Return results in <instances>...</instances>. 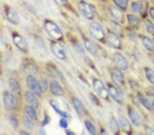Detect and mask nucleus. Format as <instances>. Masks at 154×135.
<instances>
[{"instance_id": "19", "label": "nucleus", "mask_w": 154, "mask_h": 135, "mask_svg": "<svg viewBox=\"0 0 154 135\" xmlns=\"http://www.w3.org/2000/svg\"><path fill=\"white\" fill-rule=\"evenodd\" d=\"M73 105L74 109L76 111L77 113L79 115H83L85 113V107L83 103L78 98H74L73 99Z\"/></svg>"}, {"instance_id": "43", "label": "nucleus", "mask_w": 154, "mask_h": 135, "mask_svg": "<svg viewBox=\"0 0 154 135\" xmlns=\"http://www.w3.org/2000/svg\"><path fill=\"white\" fill-rule=\"evenodd\" d=\"M65 133H66V134H69V135H71V134H75V133H74V132H73L71 131H69V130H66V131H65Z\"/></svg>"}, {"instance_id": "16", "label": "nucleus", "mask_w": 154, "mask_h": 135, "mask_svg": "<svg viewBox=\"0 0 154 135\" xmlns=\"http://www.w3.org/2000/svg\"><path fill=\"white\" fill-rule=\"evenodd\" d=\"M25 98H26V100L27 102L30 105V106L33 107L37 109L38 107V101L37 98L36 97V94H34L32 92L30 91H27L25 94Z\"/></svg>"}, {"instance_id": "44", "label": "nucleus", "mask_w": 154, "mask_h": 135, "mask_svg": "<svg viewBox=\"0 0 154 135\" xmlns=\"http://www.w3.org/2000/svg\"><path fill=\"white\" fill-rule=\"evenodd\" d=\"M20 134H29L28 132H25V131H21L20 132Z\"/></svg>"}, {"instance_id": "45", "label": "nucleus", "mask_w": 154, "mask_h": 135, "mask_svg": "<svg viewBox=\"0 0 154 135\" xmlns=\"http://www.w3.org/2000/svg\"><path fill=\"white\" fill-rule=\"evenodd\" d=\"M153 66H154V60H153Z\"/></svg>"}, {"instance_id": "17", "label": "nucleus", "mask_w": 154, "mask_h": 135, "mask_svg": "<svg viewBox=\"0 0 154 135\" xmlns=\"http://www.w3.org/2000/svg\"><path fill=\"white\" fill-rule=\"evenodd\" d=\"M119 125L123 132L127 134L131 133V126L130 122L125 117L120 116L119 118Z\"/></svg>"}, {"instance_id": "15", "label": "nucleus", "mask_w": 154, "mask_h": 135, "mask_svg": "<svg viewBox=\"0 0 154 135\" xmlns=\"http://www.w3.org/2000/svg\"><path fill=\"white\" fill-rule=\"evenodd\" d=\"M110 13L112 18L115 19V21L119 22H123L124 21V15L122 12V10L118 7L115 6H110Z\"/></svg>"}, {"instance_id": "37", "label": "nucleus", "mask_w": 154, "mask_h": 135, "mask_svg": "<svg viewBox=\"0 0 154 135\" xmlns=\"http://www.w3.org/2000/svg\"><path fill=\"white\" fill-rule=\"evenodd\" d=\"M89 97H90L91 100L92 102H93V103H94V104H96V105H99V102L98 101V99L96 98L95 95H94L93 94H90V95H89Z\"/></svg>"}, {"instance_id": "23", "label": "nucleus", "mask_w": 154, "mask_h": 135, "mask_svg": "<svg viewBox=\"0 0 154 135\" xmlns=\"http://www.w3.org/2000/svg\"><path fill=\"white\" fill-rule=\"evenodd\" d=\"M50 104L51 106L52 107V108L54 109V110L57 113L59 114L60 115H61L63 117H64V118L66 119H70L71 118V115H69L68 113H66L65 111H63V110H62L60 109V107L58 106V104H57V102L55 101H51L50 102Z\"/></svg>"}, {"instance_id": "4", "label": "nucleus", "mask_w": 154, "mask_h": 135, "mask_svg": "<svg viewBox=\"0 0 154 135\" xmlns=\"http://www.w3.org/2000/svg\"><path fill=\"white\" fill-rule=\"evenodd\" d=\"M93 89L99 97L103 100H107L109 97L108 90H106L105 85L101 81L95 79L93 83Z\"/></svg>"}, {"instance_id": "25", "label": "nucleus", "mask_w": 154, "mask_h": 135, "mask_svg": "<svg viewBox=\"0 0 154 135\" xmlns=\"http://www.w3.org/2000/svg\"><path fill=\"white\" fill-rule=\"evenodd\" d=\"M128 21L130 25L134 28H138L140 25V21L139 19L134 14H128Z\"/></svg>"}, {"instance_id": "26", "label": "nucleus", "mask_w": 154, "mask_h": 135, "mask_svg": "<svg viewBox=\"0 0 154 135\" xmlns=\"http://www.w3.org/2000/svg\"><path fill=\"white\" fill-rule=\"evenodd\" d=\"M138 99L139 101H140V102L142 104L143 106H144V107H145L146 109H147L148 110H151L152 107L151 106L149 100L143 94H140L138 95Z\"/></svg>"}, {"instance_id": "32", "label": "nucleus", "mask_w": 154, "mask_h": 135, "mask_svg": "<svg viewBox=\"0 0 154 135\" xmlns=\"http://www.w3.org/2000/svg\"><path fill=\"white\" fill-rule=\"evenodd\" d=\"M84 124H85L86 129L88 130V131L90 132L91 134H96V133H97L96 128L95 126H94V124H93V123L87 120V121L84 122Z\"/></svg>"}, {"instance_id": "14", "label": "nucleus", "mask_w": 154, "mask_h": 135, "mask_svg": "<svg viewBox=\"0 0 154 135\" xmlns=\"http://www.w3.org/2000/svg\"><path fill=\"white\" fill-rule=\"evenodd\" d=\"M128 114L130 117V120L132 124L136 126H140L142 124V119L140 116V115L138 113L135 109L132 108H130L128 110Z\"/></svg>"}, {"instance_id": "46", "label": "nucleus", "mask_w": 154, "mask_h": 135, "mask_svg": "<svg viewBox=\"0 0 154 135\" xmlns=\"http://www.w3.org/2000/svg\"><path fill=\"white\" fill-rule=\"evenodd\" d=\"M153 1H154V0H153Z\"/></svg>"}, {"instance_id": "28", "label": "nucleus", "mask_w": 154, "mask_h": 135, "mask_svg": "<svg viewBox=\"0 0 154 135\" xmlns=\"http://www.w3.org/2000/svg\"><path fill=\"white\" fill-rule=\"evenodd\" d=\"M131 10H132L134 13L139 14L140 13L141 11L143 10V5L141 1H134L131 4Z\"/></svg>"}, {"instance_id": "42", "label": "nucleus", "mask_w": 154, "mask_h": 135, "mask_svg": "<svg viewBox=\"0 0 154 135\" xmlns=\"http://www.w3.org/2000/svg\"><path fill=\"white\" fill-rule=\"evenodd\" d=\"M49 122V117L47 116V117H45V119H44V122H43V123H42V124H42V126H45L46 124H48Z\"/></svg>"}, {"instance_id": "13", "label": "nucleus", "mask_w": 154, "mask_h": 135, "mask_svg": "<svg viewBox=\"0 0 154 135\" xmlns=\"http://www.w3.org/2000/svg\"><path fill=\"white\" fill-rule=\"evenodd\" d=\"M6 14L7 19H8V20L11 22L12 24L17 25H19L20 23L21 18H20L19 13L15 10L12 8L8 9Z\"/></svg>"}, {"instance_id": "8", "label": "nucleus", "mask_w": 154, "mask_h": 135, "mask_svg": "<svg viewBox=\"0 0 154 135\" xmlns=\"http://www.w3.org/2000/svg\"><path fill=\"white\" fill-rule=\"evenodd\" d=\"M13 43L20 51L24 53H27L28 51V44L26 39L23 36L19 34H14L12 36Z\"/></svg>"}, {"instance_id": "40", "label": "nucleus", "mask_w": 154, "mask_h": 135, "mask_svg": "<svg viewBox=\"0 0 154 135\" xmlns=\"http://www.w3.org/2000/svg\"><path fill=\"white\" fill-rule=\"evenodd\" d=\"M149 100L151 106L152 107V109H154V95H150L149 98H148Z\"/></svg>"}, {"instance_id": "10", "label": "nucleus", "mask_w": 154, "mask_h": 135, "mask_svg": "<svg viewBox=\"0 0 154 135\" xmlns=\"http://www.w3.org/2000/svg\"><path fill=\"white\" fill-rule=\"evenodd\" d=\"M112 81L116 87H122L124 85V76L121 70L118 68H113L110 73Z\"/></svg>"}, {"instance_id": "33", "label": "nucleus", "mask_w": 154, "mask_h": 135, "mask_svg": "<svg viewBox=\"0 0 154 135\" xmlns=\"http://www.w3.org/2000/svg\"><path fill=\"white\" fill-rule=\"evenodd\" d=\"M145 28L147 32L151 35H154V25L150 20L145 21Z\"/></svg>"}, {"instance_id": "30", "label": "nucleus", "mask_w": 154, "mask_h": 135, "mask_svg": "<svg viewBox=\"0 0 154 135\" xmlns=\"http://www.w3.org/2000/svg\"><path fill=\"white\" fill-rule=\"evenodd\" d=\"M145 75L147 80L154 85V71L150 68H145Z\"/></svg>"}, {"instance_id": "2", "label": "nucleus", "mask_w": 154, "mask_h": 135, "mask_svg": "<svg viewBox=\"0 0 154 135\" xmlns=\"http://www.w3.org/2000/svg\"><path fill=\"white\" fill-rule=\"evenodd\" d=\"M89 32L94 38L98 41H103L106 39V34L100 24L93 22L89 26Z\"/></svg>"}, {"instance_id": "7", "label": "nucleus", "mask_w": 154, "mask_h": 135, "mask_svg": "<svg viewBox=\"0 0 154 135\" xmlns=\"http://www.w3.org/2000/svg\"><path fill=\"white\" fill-rule=\"evenodd\" d=\"M26 83L28 87L34 94H35L37 96H41L43 92H42L41 86H40V82L36 80L35 77L32 75H29L27 77Z\"/></svg>"}, {"instance_id": "3", "label": "nucleus", "mask_w": 154, "mask_h": 135, "mask_svg": "<svg viewBox=\"0 0 154 135\" xmlns=\"http://www.w3.org/2000/svg\"><path fill=\"white\" fill-rule=\"evenodd\" d=\"M79 9L81 14L88 20H93L95 18V10L94 8L86 2L81 1L79 3Z\"/></svg>"}, {"instance_id": "12", "label": "nucleus", "mask_w": 154, "mask_h": 135, "mask_svg": "<svg viewBox=\"0 0 154 135\" xmlns=\"http://www.w3.org/2000/svg\"><path fill=\"white\" fill-rule=\"evenodd\" d=\"M108 92L109 95L115 100L119 104H121L123 102V96L121 92H119L117 89V87L113 85H108Z\"/></svg>"}, {"instance_id": "36", "label": "nucleus", "mask_w": 154, "mask_h": 135, "mask_svg": "<svg viewBox=\"0 0 154 135\" xmlns=\"http://www.w3.org/2000/svg\"><path fill=\"white\" fill-rule=\"evenodd\" d=\"M59 125H60V126L61 128H63L66 129V128H67V127H68L67 120H66V118L63 117V118H62L60 120Z\"/></svg>"}, {"instance_id": "1", "label": "nucleus", "mask_w": 154, "mask_h": 135, "mask_svg": "<svg viewBox=\"0 0 154 135\" xmlns=\"http://www.w3.org/2000/svg\"><path fill=\"white\" fill-rule=\"evenodd\" d=\"M44 28L48 35L55 40H60L63 35L61 29L53 21L48 20L45 22Z\"/></svg>"}, {"instance_id": "24", "label": "nucleus", "mask_w": 154, "mask_h": 135, "mask_svg": "<svg viewBox=\"0 0 154 135\" xmlns=\"http://www.w3.org/2000/svg\"><path fill=\"white\" fill-rule=\"evenodd\" d=\"M25 110L28 117H29L32 120H36L38 118V115L35 110V108L30 106V105H27L25 107Z\"/></svg>"}, {"instance_id": "35", "label": "nucleus", "mask_w": 154, "mask_h": 135, "mask_svg": "<svg viewBox=\"0 0 154 135\" xmlns=\"http://www.w3.org/2000/svg\"><path fill=\"white\" fill-rule=\"evenodd\" d=\"M10 122H11V126L14 129H16L18 127V120H17L16 116L14 115H11L10 116Z\"/></svg>"}, {"instance_id": "39", "label": "nucleus", "mask_w": 154, "mask_h": 135, "mask_svg": "<svg viewBox=\"0 0 154 135\" xmlns=\"http://www.w3.org/2000/svg\"><path fill=\"white\" fill-rule=\"evenodd\" d=\"M56 3L60 6H64L67 3V0H54Z\"/></svg>"}, {"instance_id": "11", "label": "nucleus", "mask_w": 154, "mask_h": 135, "mask_svg": "<svg viewBox=\"0 0 154 135\" xmlns=\"http://www.w3.org/2000/svg\"><path fill=\"white\" fill-rule=\"evenodd\" d=\"M114 63H115L116 67L121 70H126L128 68V63L126 58L122 54L116 53L113 57Z\"/></svg>"}, {"instance_id": "34", "label": "nucleus", "mask_w": 154, "mask_h": 135, "mask_svg": "<svg viewBox=\"0 0 154 135\" xmlns=\"http://www.w3.org/2000/svg\"><path fill=\"white\" fill-rule=\"evenodd\" d=\"M40 82V86H41V89L42 92H45L48 89V87H49V84H48V81H47L45 78H43V79L41 80V81Z\"/></svg>"}, {"instance_id": "5", "label": "nucleus", "mask_w": 154, "mask_h": 135, "mask_svg": "<svg viewBox=\"0 0 154 135\" xmlns=\"http://www.w3.org/2000/svg\"><path fill=\"white\" fill-rule=\"evenodd\" d=\"M50 48L52 53L54 54V56H56L59 60H64L66 57V53L65 48L64 46L61 45L60 43L58 42H53L51 44Z\"/></svg>"}, {"instance_id": "22", "label": "nucleus", "mask_w": 154, "mask_h": 135, "mask_svg": "<svg viewBox=\"0 0 154 135\" xmlns=\"http://www.w3.org/2000/svg\"><path fill=\"white\" fill-rule=\"evenodd\" d=\"M142 45L145 49L149 51H154V43L153 40L147 36H144L142 38Z\"/></svg>"}, {"instance_id": "38", "label": "nucleus", "mask_w": 154, "mask_h": 135, "mask_svg": "<svg viewBox=\"0 0 154 135\" xmlns=\"http://www.w3.org/2000/svg\"><path fill=\"white\" fill-rule=\"evenodd\" d=\"M145 132L148 134H154V129L151 128L150 127H145Z\"/></svg>"}, {"instance_id": "29", "label": "nucleus", "mask_w": 154, "mask_h": 135, "mask_svg": "<svg viewBox=\"0 0 154 135\" xmlns=\"http://www.w3.org/2000/svg\"><path fill=\"white\" fill-rule=\"evenodd\" d=\"M116 6L121 10H125L128 8V0H113Z\"/></svg>"}, {"instance_id": "6", "label": "nucleus", "mask_w": 154, "mask_h": 135, "mask_svg": "<svg viewBox=\"0 0 154 135\" xmlns=\"http://www.w3.org/2000/svg\"><path fill=\"white\" fill-rule=\"evenodd\" d=\"M18 100L12 92H6L4 95V104L5 109L12 110L17 107Z\"/></svg>"}, {"instance_id": "27", "label": "nucleus", "mask_w": 154, "mask_h": 135, "mask_svg": "<svg viewBox=\"0 0 154 135\" xmlns=\"http://www.w3.org/2000/svg\"><path fill=\"white\" fill-rule=\"evenodd\" d=\"M109 127L114 134H118L119 132V125L114 117H111L109 121Z\"/></svg>"}, {"instance_id": "41", "label": "nucleus", "mask_w": 154, "mask_h": 135, "mask_svg": "<svg viewBox=\"0 0 154 135\" xmlns=\"http://www.w3.org/2000/svg\"><path fill=\"white\" fill-rule=\"evenodd\" d=\"M149 14H150V16L151 18L153 19V21H154V8H151L149 10Z\"/></svg>"}, {"instance_id": "9", "label": "nucleus", "mask_w": 154, "mask_h": 135, "mask_svg": "<svg viewBox=\"0 0 154 135\" xmlns=\"http://www.w3.org/2000/svg\"><path fill=\"white\" fill-rule=\"evenodd\" d=\"M106 43L110 47L116 49H120L121 47V40L115 33L108 32L106 36Z\"/></svg>"}, {"instance_id": "21", "label": "nucleus", "mask_w": 154, "mask_h": 135, "mask_svg": "<svg viewBox=\"0 0 154 135\" xmlns=\"http://www.w3.org/2000/svg\"><path fill=\"white\" fill-rule=\"evenodd\" d=\"M9 87L11 92L14 94H19L21 92V87L19 83L14 78H11L9 80Z\"/></svg>"}, {"instance_id": "18", "label": "nucleus", "mask_w": 154, "mask_h": 135, "mask_svg": "<svg viewBox=\"0 0 154 135\" xmlns=\"http://www.w3.org/2000/svg\"><path fill=\"white\" fill-rule=\"evenodd\" d=\"M50 90L52 94L56 96H63L64 91L58 82L54 81L50 84Z\"/></svg>"}, {"instance_id": "20", "label": "nucleus", "mask_w": 154, "mask_h": 135, "mask_svg": "<svg viewBox=\"0 0 154 135\" xmlns=\"http://www.w3.org/2000/svg\"><path fill=\"white\" fill-rule=\"evenodd\" d=\"M84 47L91 55H96L98 52V46L93 41L86 39L84 41Z\"/></svg>"}, {"instance_id": "31", "label": "nucleus", "mask_w": 154, "mask_h": 135, "mask_svg": "<svg viewBox=\"0 0 154 135\" xmlns=\"http://www.w3.org/2000/svg\"><path fill=\"white\" fill-rule=\"evenodd\" d=\"M22 122H23V124L25 126V127L27 128L29 130H32L34 128V124L32 122L31 119L28 117L23 116L22 117Z\"/></svg>"}]
</instances>
